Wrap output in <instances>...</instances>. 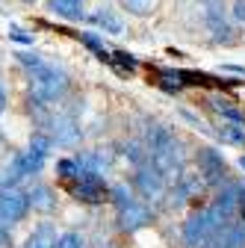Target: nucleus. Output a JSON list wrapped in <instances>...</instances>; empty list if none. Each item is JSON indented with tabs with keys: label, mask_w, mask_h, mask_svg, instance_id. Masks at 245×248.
<instances>
[{
	"label": "nucleus",
	"mask_w": 245,
	"mask_h": 248,
	"mask_svg": "<svg viewBox=\"0 0 245 248\" xmlns=\"http://www.w3.org/2000/svg\"><path fill=\"white\" fill-rule=\"evenodd\" d=\"M121 154L133 163V166H142V163H148L151 160V154H148V145L145 142H124L121 145Z\"/></svg>",
	"instance_id": "20"
},
{
	"label": "nucleus",
	"mask_w": 245,
	"mask_h": 248,
	"mask_svg": "<svg viewBox=\"0 0 245 248\" xmlns=\"http://www.w3.org/2000/svg\"><path fill=\"white\" fill-rule=\"evenodd\" d=\"M9 39L18 45H33V33H24V30H9Z\"/></svg>",
	"instance_id": "27"
},
{
	"label": "nucleus",
	"mask_w": 245,
	"mask_h": 248,
	"mask_svg": "<svg viewBox=\"0 0 245 248\" xmlns=\"http://www.w3.org/2000/svg\"><path fill=\"white\" fill-rule=\"evenodd\" d=\"M6 107H9V95H6V89H3V83H0V115L6 112Z\"/></svg>",
	"instance_id": "31"
},
{
	"label": "nucleus",
	"mask_w": 245,
	"mask_h": 248,
	"mask_svg": "<svg viewBox=\"0 0 245 248\" xmlns=\"http://www.w3.org/2000/svg\"><path fill=\"white\" fill-rule=\"evenodd\" d=\"M216 139H222L225 145H245V124L239 121H222L219 130L213 133Z\"/></svg>",
	"instance_id": "17"
},
{
	"label": "nucleus",
	"mask_w": 245,
	"mask_h": 248,
	"mask_svg": "<svg viewBox=\"0 0 245 248\" xmlns=\"http://www.w3.org/2000/svg\"><path fill=\"white\" fill-rule=\"evenodd\" d=\"M47 133L53 136V145H62V148H74L83 139L80 121H77L74 112H50V118H47Z\"/></svg>",
	"instance_id": "5"
},
{
	"label": "nucleus",
	"mask_w": 245,
	"mask_h": 248,
	"mask_svg": "<svg viewBox=\"0 0 245 248\" xmlns=\"http://www.w3.org/2000/svg\"><path fill=\"white\" fill-rule=\"evenodd\" d=\"M68 92V71L62 65H56V62H42L39 68L30 71V98H36L42 104H56L62 101Z\"/></svg>",
	"instance_id": "1"
},
{
	"label": "nucleus",
	"mask_w": 245,
	"mask_h": 248,
	"mask_svg": "<svg viewBox=\"0 0 245 248\" xmlns=\"http://www.w3.org/2000/svg\"><path fill=\"white\" fill-rule=\"evenodd\" d=\"M112 62H115L118 74H133V71L139 68V62H136L130 53H115V56H112Z\"/></svg>",
	"instance_id": "25"
},
{
	"label": "nucleus",
	"mask_w": 245,
	"mask_h": 248,
	"mask_svg": "<svg viewBox=\"0 0 245 248\" xmlns=\"http://www.w3.org/2000/svg\"><path fill=\"white\" fill-rule=\"evenodd\" d=\"M15 59L21 62L24 68H30V71L39 68L42 62H45V59H42V53H36V50H18V53H15Z\"/></svg>",
	"instance_id": "26"
},
{
	"label": "nucleus",
	"mask_w": 245,
	"mask_h": 248,
	"mask_svg": "<svg viewBox=\"0 0 245 248\" xmlns=\"http://www.w3.org/2000/svg\"><path fill=\"white\" fill-rule=\"evenodd\" d=\"M107 201H112V204H115V210L127 207L130 201H136V198H133V186H127L124 180H121V183H112V186H109V198H107Z\"/></svg>",
	"instance_id": "18"
},
{
	"label": "nucleus",
	"mask_w": 245,
	"mask_h": 248,
	"mask_svg": "<svg viewBox=\"0 0 245 248\" xmlns=\"http://www.w3.org/2000/svg\"><path fill=\"white\" fill-rule=\"evenodd\" d=\"M239 166H242V171H245V154H242V157H239Z\"/></svg>",
	"instance_id": "32"
},
{
	"label": "nucleus",
	"mask_w": 245,
	"mask_h": 248,
	"mask_svg": "<svg viewBox=\"0 0 245 248\" xmlns=\"http://www.w3.org/2000/svg\"><path fill=\"white\" fill-rule=\"evenodd\" d=\"M151 222H154V213L142 201H130L127 207L118 210V231L121 233H136V231L148 228Z\"/></svg>",
	"instance_id": "9"
},
{
	"label": "nucleus",
	"mask_w": 245,
	"mask_h": 248,
	"mask_svg": "<svg viewBox=\"0 0 245 248\" xmlns=\"http://www.w3.org/2000/svg\"><path fill=\"white\" fill-rule=\"evenodd\" d=\"M242 222H245V219H242Z\"/></svg>",
	"instance_id": "35"
},
{
	"label": "nucleus",
	"mask_w": 245,
	"mask_h": 248,
	"mask_svg": "<svg viewBox=\"0 0 245 248\" xmlns=\"http://www.w3.org/2000/svg\"><path fill=\"white\" fill-rule=\"evenodd\" d=\"M56 248H86V236L80 231H65V233H59Z\"/></svg>",
	"instance_id": "24"
},
{
	"label": "nucleus",
	"mask_w": 245,
	"mask_h": 248,
	"mask_svg": "<svg viewBox=\"0 0 245 248\" xmlns=\"http://www.w3.org/2000/svg\"><path fill=\"white\" fill-rule=\"evenodd\" d=\"M133 189H136L145 201L160 204V201L166 198V192H168V180H166L154 166H151V160H148V163L136 166V174H133Z\"/></svg>",
	"instance_id": "3"
},
{
	"label": "nucleus",
	"mask_w": 245,
	"mask_h": 248,
	"mask_svg": "<svg viewBox=\"0 0 245 248\" xmlns=\"http://www.w3.org/2000/svg\"><path fill=\"white\" fill-rule=\"evenodd\" d=\"M207 248H245V222L236 219V222L219 228L216 233H213Z\"/></svg>",
	"instance_id": "10"
},
{
	"label": "nucleus",
	"mask_w": 245,
	"mask_h": 248,
	"mask_svg": "<svg viewBox=\"0 0 245 248\" xmlns=\"http://www.w3.org/2000/svg\"><path fill=\"white\" fill-rule=\"evenodd\" d=\"M148 154H151V166H154L168 183H174L183 171H186V151H183V145H180L177 136H171L166 145L148 151Z\"/></svg>",
	"instance_id": "2"
},
{
	"label": "nucleus",
	"mask_w": 245,
	"mask_h": 248,
	"mask_svg": "<svg viewBox=\"0 0 245 248\" xmlns=\"http://www.w3.org/2000/svg\"><path fill=\"white\" fill-rule=\"evenodd\" d=\"M27 195H30V210H36V213H53L56 210V192L47 183H33L27 189Z\"/></svg>",
	"instance_id": "13"
},
{
	"label": "nucleus",
	"mask_w": 245,
	"mask_h": 248,
	"mask_svg": "<svg viewBox=\"0 0 245 248\" xmlns=\"http://www.w3.org/2000/svg\"><path fill=\"white\" fill-rule=\"evenodd\" d=\"M216 231H219V228L210 222L207 210H195V213L186 216V222H183L180 239H183V245H186V248H207Z\"/></svg>",
	"instance_id": "4"
},
{
	"label": "nucleus",
	"mask_w": 245,
	"mask_h": 248,
	"mask_svg": "<svg viewBox=\"0 0 245 248\" xmlns=\"http://www.w3.org/2000/svg\"><path fill=\"white\" fill-rule=\"evenodd\" d=\"M121 6H124L130 15H151L160 6V0H121Z\"/></svg>",
	"instance_id": "22"
},
{
	"label": "nucleus",
	"mask_w": 245,
	"mask_h": 248,
	"mask_svg": "<svg viewBox=\"0 0 245 248\" xmlns=\"http://www.w3.org/2000/svg\"><path fill=\"white\" fill-rule=\"evenodd\" d=\"M21 3H33V0H21Z\"/></svg>",
	"instance_id": "33"
},
{
	"label": "nucleus",
	"mask_w": 245,
	"mask_h": 248,
	"mask_svg": "<svg viewBox=\"0 0 245 248\" xmlns=\"http://www.w3.org/2000/svg\"><path fill=\"white\" fill-rule=\"evenodd\" d=\"M213 107H216V112H219L225 121H239V124H245V112H242L239 107H233V101H228V98H213Z\"/></svg>",
	"instance_id": "19"
},
{
	"label": "nucleus",
	"mask_w": 245,
	"mask_h": 248,
	"mask_svg": "<svg viewBox=\"0 0 245 248\" xmlns=\"http://www.w3.org/2000/svg\"><path fill=\"white\" fill-rule=\"evenodd\" d=\"M92 24L101 27L104 33H109V36H124V21H121V15L109 3H101L95 12H92Z\"/></svg>",
	"instance_id": "12"
},
{
	"label": "nucleus",
	"mask_w": 245,
	"mask_h": 248,
	"mask_svg": "<svg viewBox=\"0 0 245 248\" xmlns=\"http://www.w3.org/2000/svg\"><path fill=\"white\" fill-rule=\"evenodd\" d=\"M71 195L80 204H101V201L109 198V186L104 183L101 174H80L77 183L71 186Z\"/></svg>",
	"instance_id": "8"
},
{
	"label": "nucleus",
	"mask_w": 245,
	"mask_h": 248,
	"mask_svg": "<svg viewBox=\"0 0 245 248\" xmlns=\"http://www.w3.org/2000/svg\"><path fill=\"white\" fill-rule=\"evenodd\" d=\"M56 239H59L56 228L50 222H42V225L33 228V233L24 239V248H56Z\"/></svg>",
	"instance_id": "14"
},
{
	"label": "nucleus",
	"mask_w": 245,
	"mask_h": 248,
	"mask_svg": "<svg viewBox=\"0 0 245 248\" xmlns=\"http://www.w3.org/2000/svg\"><path fill=\"white\" fill-rule=\"evenodd\" d=\"M239 186V219H245V180H236Z\"/></svg>",
	"instance_id": "30"
},
{
	"label": "nucleus",
	"mask_w": 245,
	"mask_h": 248,
	"mask_svg": "<svg viewBox=\"0 0 245 248\" xmlns=\"http://www.w3.org/2000/svg\"><path fill=\"white\" fill-rule=\"evenodd\" d=\"M195 163H198V171L207 180V186H222L228 180V163L222 157V151H216V148H198Z\"/></svg>",
	"instance_id": "7"
},
{
	"label": "nucleus",
	"mask_w": 245,
	"mask_h": 248,
	"mask_svg": "<svg viewBox=\"0 0 245 248\" xmlns=\"http://www.w3.org/2000/svg\"><path fill=\"white\" fill-rule=\"evenodd\" d=\"M30 213V195L18 186H0V222L18 225Z\"/></svg>",
	"instance_id": "6"
},
{
	"label": "nucleus",
	"mask_w": 245,
	"mask_h": 248,
	"mask_svg": "<svg viewBox=\"0 0 245 248\" xmlns=\"http://www.w3.org/2000/svg\"><path fill=\"white\" fill-rule=\"evenodd\" d=\"M56 174L62 177V180H77V177H80V163H77V157L59 160V163H56Z\"/></svg>",
	"instance_id": "23"
},
{
	"label": "nucleus",
	"mask_w": 245,
	"mask_h": 248,
	"mask_svg": "<svg viewBox=\"0 0 245 248\" xmlns=\"http://www.w3.org/2000/svg\"><path fill=\"white\" fill-rule=\"evenodd\" d=\"M233 18L245 24V0H233Z\"/></svg>",
	"instance_id": "29"
},
{
	"label": "nucleus",
	"mask_w": 245,
	"mask_h": 248,
	"mask_svg": "<svg viewBox=\"0 0 245 248\" xmlns=\"http://www.w3.org/2000/svg\"><path fill=\"white\" fill-rule=\"evenodd\" d=\"M0 245H12V231L6 222H0Z\"/></svg>",
	"instance_id": "28"
},
{
	"label": "nucleus",
	"mask_w": 245,
	"mask_h": 248,
	"mask_svg": "<svg viewBox=\"0 0 245 248\" xmlns=\"http://www.w3.org/2000/svg\"><path fill=\"white\" fill-rule=\"evenodd\" d=\"M80 42H83V45H86L89 50H95V56H98L101 62H112V53H109V50L104 47V42H101V39H98L95 33H80Z\"/></svg>",
	"instance_id": "21"
},
{
	"label": "nucleus",
	"mask_w": 245,
	"mask_h": 248,
	"mask_svg": "<svg viewBox=\"0 0 245 248\" xmlns=\"http://www.w3.org/2000/svg\"><path fill=\"white\" fill-rule=\"evenodd\" d=\"M77 163H80V174H104L112 166V154L104 148L95 151H80L77 154Z\"/></svg>",
	"instance_id": "11"
},
{
	"label": "nucleus",
	"mask_w": 245,
	"mask_h": 248,
	"mask_svg": "<svg viewBox=\"0 0 245 248\" xmlns=\"http://www.w3.org/2000/svg\"><path fill=\"white\" fill-rule=\"evenodd\" d=\"M50 15L62 21H80L83 18V0H47Z\"/></svg>",
	"instance_id": "15"
},
{
	"label": "nucleus",
	"mask_w": 245,
	"mask_h": 248,
	"mask_svg": "<svg viewBox=\"0 0 245 248\" xmlns=\"http://www.w3.org/2000/svg\"><path fill=\"white\" fill-rule=\"evenodd\" d=\"M174 183L180 186L183 192H186V198H189V201H192V198H198V195L207 189V180L201 177V171H183Z\"/></svg>",
	"instance_id": "16"
},
{
	"label": "nucleus",
	"mask_w": 245,
	"mask_h": 248,
	"mask_svg": "<svg viewBox=\"0 0 245 248\" xmlns=\"http://www.w3.org/2000/svg\"><path fill=\"white\" fill-rule=\"evenodd\" d=\"M0 142H3V133H0Z\"/></svg>",
	"instance_id": "34"
}]
</instances>
